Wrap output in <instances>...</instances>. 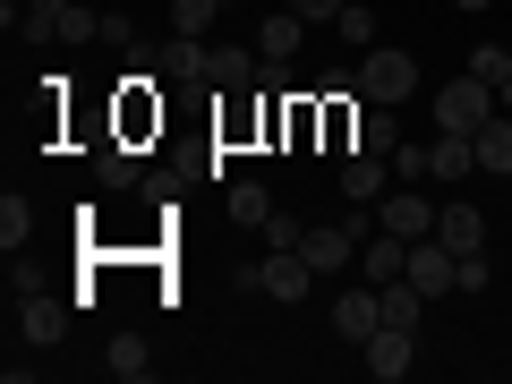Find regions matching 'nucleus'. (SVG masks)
Returning <instances> with one entry per match:
<instances>
[{"mask_svg": "<svg viewBox=\"0 0 512 384\" xmlns=\"http://www.w3.org/2000/svg\"><path fill=\"white\" fill-rule=\"evenodd\" d=\"M402 274H410V282H419V291H427V299H436V291H453V274H461V256H453V248H444V239H436V231H427V239H410V265H402Z\"/></svg>", "mask_w": 512, "mask_h": 384, "instance_id": "nucleus-7", "label": "nucleus"}, {"mask_svg": "<svg viewBox=\"0 0 512 384\" xmlns=\"http://www.w3.org/2000/svg\"><path fill=\"white\" fill-rule=\"evenodd\" d=\"M495 111H504V103H495V86H487V77H470V69H461L453 86H436V128H461V137H478Z\"/></svg>", "mask_w": 512, "mask_h": 384, "instance_id": "nucleus-2", "label": "nucleus"}, {"mask_svg": "<svg viewBox=\"0 0 512 384\" xmlns=\"http://www.w3.org/2000/svg\"><path fill=\"white\" fill-rule=\"evenodd\" d=\"M265 77V52L248 43H205V86H256Z\"/></svg>", "mask_w": 512, "mask_h": 384, "instance_id": "nucleus-8", "label": "nucleus"}, {"mask_svg": "<svg viewBox=\"0 0 512 384\" xmlns=\"http://www.w3.org/2000/svg\"><path fill=\"white\" fill-rule=\"evenodd\" d=\"M256 291H265V299H282V308H299V299L316 291V265H308L299 248H274L265 265H256Z\"/></svg>", "mask_w": 512, "mask_h": 384, "instance_id": "nucleus-4", "label": "nucleus"}, {"mask_svg": "<svg viewBox=\"0 0 512 384\" xmlns=\"http://www.w3.org/2000/svg\"><path fill=\"white\" fill-rule=\"evenodd\" d=\"M376 325H384V282L376 291H342L333 299V333H342V342H367Z\"/></svg>", "mask_w": 512, "mask_h": 384, "instance_id": "nucleus-11", "label": "nucleus"}, {"mask_svg": "<svg viewBox=\"0 0 512 384\" xmlns=\"http://www.w3.org/2000/svg\"><path fill=\"white\" fill-rule=\"evenodd\" d=\"M359 146H367V154H393V146H402V120H393V103H376V111L359 120Z\"/></svg>", "mask_w": 512, "mask_h": 384, "instance_id": "nucleus-20", "label": "nucleus"}, {"mask_svg": "<svg viewBox=\"0 0 512 384\" xmlns=\"http://www.w3.org/2000/svg\"><path fill=\"white\" fill-rule=\"evenodd\" d=\"M470 77H487L495 103H504V86H512V52H504V43H478V52H470Z\"/></svg>", "mask_w": 512, "mask_h": 384, "instance_id": "nucleus-22", "label": "nucleus"}, {"mask_svg": "<svg viewBox=\"0 0 512 384\" xmlns=\"http://www.w3.org/2000/svg\"><path fill=\"white\" fill-rule=\"evenodd\" d=\"M384 188H393V163H384V154H367V146H350V163H342V197H350V205H376Z\"/></svg>", "mask_w": 512, "mask_h": 384, "instance_id": "nucleus-10", "label": "nucleus"}, {"mask_svg": "<svg viewBox=\"0 0 512 384\" xmlns=\"http://www.w3.org/2000/svg\"><path fill=\"white\" fill-rule=\"evenodd\" d=\"M222 18V0H171V35H197L205 43V26Z\"/></svg>", "mask_w": 512, "mask_h": 384, "instance_id": "nucleus-23", "label": "nucleus"}, {"mask_svg": "<svg viewBox=\"0 0 512 384\" xmlns=\"http://www.w3.org/2000/svg\"><path fill=\"white\" fill-rule=\"evenodd\" d=\"M333 35H342V43H359V52H376V18H367V0H350L342 18H333Z\"/></svg>", "mask_w": 512, "mask_h": 384, "instance_id": "nucleus-25", "label": "nucleus"}, {"mask_svg": "<svg viewBox=\"0 0 512 384\" xmlns=\"http://www.w3.org/2000/svg\"><path fill=\"white\" fill-rule=\"evenodd\" d=\"M222 9H231V0H222Z\"/></svg>", "mask_w": 512, "mask_h": 384, "instance_id": "nucleus-32", "label": "nucleus"}, {"mask_svg": "<svg viewBox=\"0 0 512 384\" xmlns=\"http://www.w3.org/2000/svg\"><path fill=\"white\" fill-rule=\"evenodd\" d=\"M359 222H308V231H299V256H308V265H316V274H342V265H350V256H359Z\"/></svg>", "mask_w": 512, "mask_h": 384, "instance_id": "nucleus-5", "label": "nucleus"}, {"mask_svg": "<svg viewBox=\"0 0 512 384\" xmlns=\"http://www.w3.org/2000/svg\"><path fill=\"white\" fill-rule=\"evenodd\" d=\"M163 77H171V86H205V43L197 35H171L163 43Z\"/></svg>", "mask_w": 512, "mask_h": 384, "instance_id": "nucleus-14", "label": "nucleus"}, {"mask_svg": "<svg viewBox=\"0 0 512 384\" xmlns=\"http://www.w3.org/2000/svg\"><path fill=\"white\" fill-rule=\"evenodd\" d=\"M26 342H60V325H69V316H60V299H26Z\"/></svg>", "mask_w": 512, "mask_h": 384, "instance_id": "nucleus-24", "label": "nucleus"}, {"mask_svg": "<svg viewBox=\"0 0 512 384\" xmlns=\"http://www.w3.org/2000/svg\"><path fill=\"white\" fill-rule=\"evenodd\" d=\"M470 171H478V146L461 137V128H436V137H427V180L453 188V180H470Z\"/></svg>", "mask_w": 512, "mask_h": 384, "instance_id": "nucleus-9", "label": "nucleus"}, {"mask_svg": "<svg viewBox=\"0 0 512 384\" xmlns=\"http://www.w3.org/2000/svg\"><path fill=\"white\" fill-rule=\"evenodd\" d=\"M299 35H308V18H299V9H282V18H265L256 52H265V60H291V52H299Z\"/></svg>", "mask_w": 512, "mask_h": 384, "instance_id": "nucleus-15", "label": "nucleus"}, {"mask_svg": "<svg viewBox=\"0 0 512 384\" xmlns=\"http://www.w3.org/2000/svg\"><path fill=\"white\" fill-rule=\"evenodd\" d=\"M436 239H444L453 256L487 248V214H478V205H444V214H436Z\"/></svg>", "mask_w": 512, "mask_h": 384, "instance_id": "nucleus-12", "label": "nucleus"}, {"mask_svg": "<svg viewBox=\"0 0 512 384\" xmlns=\"http://www.w3.org/2000/svg\"><path fill=\"white\" fill-rule=\"evenodd\" d=\"M453 9H470V18H478V9H495V0H453Z\"/></svg>", "mask_w": 512, "mask_h": 384, "instance_id": "nucleus-30", "label": "nucleus"}, {"mask_svg": "<svg viewBox=\"0 0 512 384\" xmlns=\"http://www.w3.org/2000/svg\"><path fill=\"white\" fill-rule=\"evenodd\" d=\"M376 222H384V231H402V239H427V231H436V214H427V188H384V197H376Z\"/></svg>", "mask_w": 512, "mask_h": 384, "instance_id": "nucleus-6", "label": "nucleus"}, {"mask_svg": "<svg viewBox=\"0 0 512 384\" xmlns=\"http://www.w3.org/2000/svg\"><path fill=\"white\" fill-rule=\"evenodd\" d=\"M359 94H367V103H393V111H402L410 94H419V60H410V52H393V43L359 52Z\"/></svg>", "mask_w": 512, "mask_h": 384, "instance_id": "nucleus-1", "label": "nucleus"}, {"mask_svg": "<svg viewBox=\"0 0 512 384\" xmlns=\"http://www.w3.org/2000/svg\"><path fill=\"white\" fill-rule=\"evenodd\" d=\"M504 111H512V86H504Z\"/></svg>", "mask_w": 512, "mask_h": 384, "instance_id": "nucleus-31", "label": "nucleus"}, {"mask_svg": "<svg viewBox=\"0 0 512 384\" xmlns=\"http://www.w3.org/2000/svg\"><path fill=\"white\" fill-rule=\"evenodd\" d=\"M26 239H35V205H26V197H18V188H9V197H0V248L18 256V248H26Z\"/></svg>", "mask_w": 512, "mask_h": 384, "instance_id": "nucleus-17", "label": "nucleus"}, {"mask_svg": "<svg viewBox=\"0 0 512 384\" xmlns=\"http://www.w3.org/2000/svg\"><path fill=\"white\" fill-rule=\"evenodd\" d=\"M393 180H410V188H427V146H393Z\"/></svg>", "mask_w": 512, "mask_h": 384, "instance_id": "nucleus-26", "label": "nucleus"}, {"mask_svg": "<svg viewBox=\"0 0 512 384\" xmlns=\"http://www.w3.org/2000/svg\"><path fill=\"white\" fill-rule=\"evenodd\" d=\"M222 205H231V222H248V231H265V222H274V197H265L256 180H239V188H231Z\"/></svg>", "mask_w": 512, "mask_h": 384, "instance_id": "nucleus-19", "label": "nucleus"}, {"mask_svg": "<svg viewBox=\"0 0 512 384\" xmlns=\"http://www.w3.org/2000/svg\"><path fill=\"white\" fill-rule=\"evenodd\" d=\"M299 18H342V0H291Z\"/></svg>", "mask_w": 512, "mask_h": 384, "instance_id": "nucleus-29", "label": "nucleus"}, {"mask_svg": "<svg viewBox=\"0 0 512 384\" xmlns=\"http://www.w3.org/2000/svg\"><path fill=\"white\" fill-rule=\"evenodd\" d=\"M103 180H120V188H128V180H137V154H128V146H111V154H103Z\"/></svg>", "mask_w": 512, "mask_h": 384, "instance_id": "nucleus-28", "label": "nucleus"}, {"mask_svg": "<svg viewBox=\"0 0 512 384\" xmlns=\"http://www.w3.org/2000/svg\"><path fill=\"white\" fill-rule=\"evenodd\" d=\"M470 146H478V171H495V180H512V111H495V120L478 128Z\"/></svg>", "mask_w": 512, "mask_h": 384, "instance_id": "nucleus-13", "label": "nucleus"}, {"mask_svg": "<svg viewBox=\"0 0 512 384\" xmlns=\"http://www.w3.org/2000/svg\"><path fill=\"white\" fill-rule=\"evenodd\" d=\"M359 359H367V376H376V384H402L410 359H419V333H410V325H376L359 342Z\"/></svg>", "mask_w": 512, "mask_h": 384, "instance_id": "nucleus-3", "label": "nucleus"}, {"mask_svg": "<svg viewBox=\"0 0 512 384\" xmlns=\"http://www.w3.org/2000/svg\"><path fill=\"white\" fill-rule=\"evenodd\" d=\"M111 376H120V384H146V376H154V359H146V342H137V333H120V342H111Z\"/></svg>", "mask_w": 512, "mask_h": 384, "instance_id": "nucleus-21", "label": "nucleus"}, {"mask_svg": "<svg viewBox=\"0 0 512 384\" xmlns=\"http://www.w3.org/2000/svg\"><path fill=\"white\" fill-rule=\"evenodd\" d=\"M453 291H487V248H470V256H461V274H453Z\"/></svg>", "mask_w": 512, "mask_h": 384, "instance_id": "nucleus-27", "label": "nucleus"}, {"mask_svg": "<svg viewBox=\"0 0 512 384\" xmlns=\"http://www.w3.org/2000/svg\"><path fill=\"white\" fill-rule=\"evenodd\" d=\"M419 308H427V291H419V282H384V325H410V333H419Z\"/></svg>", "mask_w": 512, "mask_h": 384, "instance_id": "nucleus-18", "label": "nucleus"}, {"mask_svg": "<svg viewBox=\"0 0 512 384\" xmlns=\"http://www.w3.org/2000/svg\"><path fill=\"white\" fill-rule=\"evenodd\" d=\"M26 18H35L43 35H86V9H77V0H26Z\"/></svg>", "mask_w": 512, "mask_h": 384, "instance_id": "nucleus-16", "label": "nucleus"}]
</instances>
